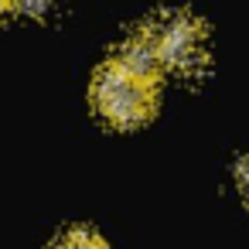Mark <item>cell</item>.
Returning a JSON list of instances; mask_svg holds the SVG:
<instances>
[{"mask_svg": "<svg viewBox=\"0 0 249 249\" xmlns=\"http://www.w3.org/2000/svg\"><path fill=\"white\" fill-rule=\"evenodd\" d=\"M92 106L109 126H120V130L140 126L154 116L157 82L140 79L109 58L92 79Z\"/></svg>", "mask_w": 249, "mask_h": 249, "instance_id": "1", "label": "cell"}, {"mask_svg": "<svg viewBox=\"0 0 249 249\" xmlns=\"http://www.w3.org/2000/svg\"><path fill=\"white\" fill-rule=\"evenodd\" d=\"M160 69L174 72V75H195L205 69L208 62V35L205 24L191 14H164L147 28Z\"/></svg>", "mask_w": 249, "mask_h": 249, "instance_id": "2", "label": "cell"}, {"mask_svg": "<svg viewBox=\"0 0 249 249\" xmlns=\"http://www.w3.org/2000/svg\"><path fill=\"white\" fill-rule=\"evenodd\" d=\"M113 62L123 65L126 72L140 75V79H150V82H157V75H160V58H157V48H154V41H150L147 31L126 38V41L116 48Z\"/></svg>", "mask_w": 249, "mask_h": 249, "instance_id": "3", "label": "cell"}, {"mask_svg": "<svg viewBox=\"0 0 249 249\" xmlns=\"http://www.w3.org/2000/svg\"><path fill=\"white\" fill-rule=\"evenodd\" d=\"M52 249H109L96 232H89V229H72L69 235H62Z\"/></svg>", "mask_w": 249, "mask_h": 249, "instance_id": "4", "label": "cell"}, {"mask_svg": "<svg viewBox=\"0 0 249 249\" xmlns=\"http://www.w3.org/2000/svg\"><path fill=\"white\" fill-rule=\"evenodd\" d=\"M52 4H55V0H14V7H11V11L28 14V18H45V14L52 11Z\"/></svg>", "mask_w": 249, "mask_h": 249, "instance_id": "5", "label": "cell"}, {"mask_svg": "<svg viewBox=\"0 0 249 249\" xmlns=\"http://www.w3.org/2000/svg\"><path fill=\"white\" fill-rule=\"evenodd\" d=\"M235 184H239V195L249 201V157H242L235 164Z\"/></svg>", "mask_w": 249, "mask_h": 249, "instance_id": "6", "label": "cell"}, {"mask_svg": "<svg viewBox=\"0 0 249 249\" xmlns=\"http://www.w3.org/2000/svg\"><path fill=\"white\" fill-rule=\"evenodd\" d=\"M14 7V0H0V14H4V11H11Z\"/></svg>", "mask_w": 249, "mask_h": 249, "instance_id": "7", "label": "cell"}]
</instances>
